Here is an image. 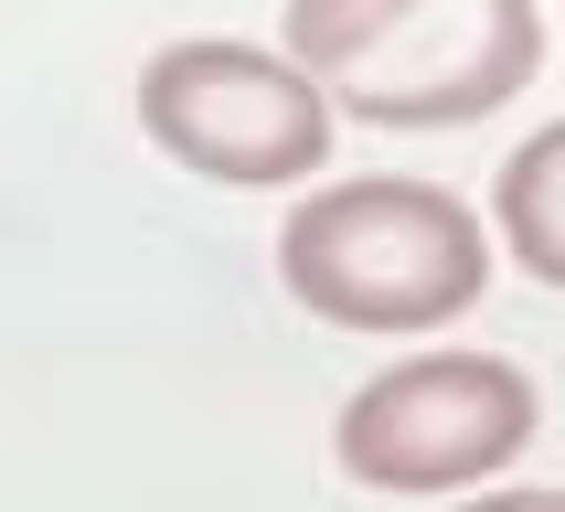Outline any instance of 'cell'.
Returning <instances> with one entry per match:
<instances>
[{
  "instance_id": "8992f818",
  "label": "cell",
  "mask_w": 565,
  "mask_h": 512,
  "mask_svg": "<svg viewBox=\"0 0 565 512\" xmlns=\"http://www.w3.org/2000/svg\"><path fill=\"white\" fill-rule=\"evenodd\" d=\"M470 512H565V491H470Z\"/></svg>"
},
{
  "instance_id": "7a4b0ae2",
  "label": "cell",
  "mask_w": 565,
  "mask_h": 512,
  "mask_svg": "<svg viewBox=\"0 0 565 512\" xmlns=\"http://www.w3.org/2000/svg\"><path fill=\"white\" fill-rule=\"evenodd\" d=\"M278 288L342 331H438L491 288V235L438 182H331L288 203Z\"/></svg>"
},
{
  "instance_id": "5b68a950",
  "label": "cell",
  "mask_w": 565,
  "mask_h": 512,
  "mask_svg": "<svg viewBox=\"0 0 565 512\" xmlns=\"http://www.w3.org/2000/svg\"><path fill=\"white\" fill-rule=\"evenodd\" d=\"M491 224H502V256L534 288H565V118L534 128V139L502 160V182H491Z\"/></svg>"
},
{
  "instance_id": "3957f363",
  "label": "cell",
  "mask_w": 565,
  "mask_h": 512,
  "mask_svg": "<svg viewBox=\"0 0 565 512\" xmlns=\"http://www.w3.org/2000/svg\"><path fill=\"white\" fill-rule=\"evenodd\" d=\"M544 427V395L523 363L502 352H416L395 374H374L331 427V459L363 491H480L491 470H512Z\"/></svg>"
},
{
  "instance_id": "6da1fadb",
  "label": "cell",
  "mask_w": 565,
  "mask_h": 512,
  "mask_svg": "<svg viewBox=\"0 0 565 512\" xmlns=\"http://www.w3.org/2000/svg\"><path fill=\"white\" fill-rule=\"evenodd\" d=\"M278 54L363 128H470L534 86V0H288Z\"/></svg>"
},
{
  "instance_id": "277c9868",
  "label": "cell",
  "mask_w": 565,
  "mask_h": 512,
  "mask_svg": "<svg viewBox=\"0 0 565 512\" xmlns=\"http://www.w3.org/2000/svg\"><path fill=\"white\" fill-rule=\"evenodd\" d=\"M331 96L310 64L267 54V43H160L139 64V128L160 160H182L192 182H310L331 160Z\"/></svg>"
}]
</instances>
